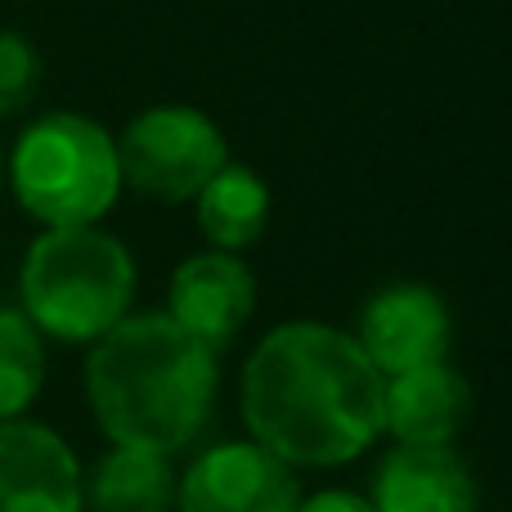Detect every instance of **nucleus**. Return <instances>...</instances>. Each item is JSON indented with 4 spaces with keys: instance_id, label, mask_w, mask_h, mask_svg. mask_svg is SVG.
<instances>
[{
    "instance_id": "obj_1",
    "label": "nucleus",
    "mask_w": 512,
    "mask_h": 512,
    "mask_svg": "<svg viewBox=\"0 0 512 512\" xmlns=\"http://www.w3.org/2000/svg\"><path fill=\"white\" fill-rule=\"evenodd\" d=\"M382 378L351 333L292 319L243 364V423L288 468H342L382 436Z\"/></svg>"
},
{
    "instance_id": "obj_2",
    "label": "nucleus",
    "mask_w": 512,
    "mask_h": 512,
    "mask_svg": "<svg viewBox=\"0 0 512 512\" xmlns=\"http://www.w3.org/2000/svg\"><path fill=\"white\" fill-rule=\"evenodd\" d=\"M221 364L171 315H126L86 355V400L113 445L180 454L207 427Z\"/></svg>"
},
{
    "instance_id": "obj_3",
    "label": "nucleus",
    "mask_w": 512,
    "mask_h": 512,
    "mask_svg": "<svg viewBox=\"0 0 512 512\" xmlns=\"http://www.w3.org/2000/svg\"><path fill=\"white\" fill-rule=\"evenodd\" d=\"M135 256L99 225L41 230L18 265V310L41 337L95 346L131 315Z\"/></svg>"
},
{
    "instance_id": "obj_4",
    "label": "nucleus",
    "mask_w": 512,
    "mask_h": 512,
    "mask_svg": "<svg viewBox=\"0 0 512 512\" xmlns=\"http://www.w3.org/2000/svg\"><path fill=\"white\" fill-rule=\"evenodd\" d=\"M18 207L45 230L99 225L122 198L117 135L86 113H41L23 126L5 158Z\"/></svg>"
},
{
    "instance_id": "obj_5",
    "label": "nucleus",
    "mask_w": 512,
    "mask_h": 512,
    "mask_svg": "<svg viewBox=\"0 0 512 512\" xmlns=\"http://www.w3.org/2000/svg\"><path fill=\"white\" fill-rule=\"evenodd\" d=\"M122 185L158 203H189L230 162L221 126L189 104H153L117 135Z\"/></svg>"
},
{
    "instance_id": "obj_6",
    "label": "nucleus",
    "mask_w": 512,
    "mask_h": 512,
    "mask_svg": "<svg viewBox=\"0 0 512 512\" xmlns=\"http://www.w3.org/2000/svg\"><path fill=\"white\" fill-rule=\"evenodd\" d=\"M297 472L256 441L203 450L176 486V512H297Z\"/></svg>"
},
{
    "instance_id": "obj_7",
    "label": "nucleus",
    "mask_w": 512,
    "mask_h": 512,
    "mask_svg": "<svg viewBox=\"0 0 512 512\" xmlns=\"http://www.w3.org/2000/svg\"><path fill=\"white\" fill-rule=\"evenodd\" d=\"M450 333L454 324L441 292H432L427 283H391L378 297H369L355 342L382 378H396V373L445 360Z\"/></svg>"
},
{
    "instance_id": "obj_8",
    "label": "nucleus",
    "mask_w": 512,
    "mask_h": 512,
    "mask_svg": "<svg viewBox=\"0 0 512 512\" xmlns=\"http://www.w3.org/2000/svg\"><path fill=\"white\" fill-rule=\"evenodd\" d=\"M0 512H86V472L54 427L0 423Z\"/></svg>"
},
{
    "instance_id": "obj_9",
    "label": "nucleus",
    "mask_w": 512,
    "mask_h": 512,
    "mask_svg": "<svg viewBox=\"0 0 512 512\" xmlns=\"http://www.w3.org/2000/svg\"><path fill=\"white\" fill-rule=\"evenodd\" d=\"M167 315L176 319L185 333L221 351L225 342L248 328L256 310V279L239 252H198L176 265L167 292Z\"/></svg>"
},
{
    "instance_id": "obj_10",
    "label": "nucleus",
    "mask_w": 512,
    "mask_h": 512,
    "mask_svg": "<svg viewBox=\"0 0 512 512\" xmlns=\"http://www.w3.org/2000/svg\"><path fill=\"white\" fill-rule=\"evenodd\" d=\"M378 512H477V481L454 445H391L373 468Z\"/></svg>"
},
{
    "instance_id": "obj_11",
    "label": "nucleus",
    "mask_w": 512,
    "mask_h": 512,
    "mask_svg": "<svg viewBox=\"0 0 512 512\" xmlns=\"http://www.w3.org/2000/svg\"><path fill=\"white\" fill-rule=\"evenodd\" d=\"M468 418L472 387L450 360L396 373L382 387V432L396 445H454Z\"/></svg>"
},
{
    "instance_id": "obj_12",
    "label": "nucleus",
    "mask_w": 512,
    "mask_h": 512,
    "mask_svg": "<svg viewBox=\"0 0 512 512\" xmlns=\"http://www.w3.org/2000/svg\"><path fill=\"white\" fill-rule=\"evenodd\" d=\"M176 468L171 454L113 445L86 477L90 512H176Z\"/></svg>"
},
{
    "instance_id": "obj_13",
    "label": "nucleus",
    "mask_w": 512,
    "mask_h": 512,
    "mask_svg": "<svg viewBox=\"0 0 512 512\" xmlns=\"http://www.w3.org/2000/svg\"><path fill=\"white\" fill-rule=\"evenodd\" d=\"M198 230L216 252H243L270 225V189L243 162H225L203 189H198Z\"/></svg>"
},
{
    "instance_id": "obj_14",
    "label": "nucleus",
    "mask_w": 512,
    "mask_h": 512,
    "mask_svg": "<svg viewBox=\"0 0 512 512\" xmlns=\"http://www.w3.org/2000/svg\"><path fill=\"white\" fill-rule=\"evenodd\" d=\"M45 387V337L18 306H0V423L27 418Z\"/></svg>"
},
{
    "instance_id": "obj_15",
    "label": "nucleus",
    "mask_w": 512,
    "mask_h": 512,
    "mask_svg": "<svg viewBox=\"0 0 512 512\" xmlns=\"http://www.w3.org/2000/svg\"><path fill=\"white\" fill-rule=\"evenodd\" d=\"M41 90V54L23 32L0 27V122L23 117Z\"/></svg>"
},
{
    "instance_id": "obj_16",
    "label": "nucleus",
    "mask_w": 512,
    "mask_h": 512,
    "mask_svg": "<svg viewBox=\"0 0 512 512\" xmlns=\"http://www.w3.org/2000/svg\"><path fill=\"white\" fill-rule=\"evenodd\" d=\"M297 512H378L364 495H351V490H319V495L301 499Z\"/></svg>"
},
{
    "instance_id": "obj_17",
    "label": "nucleus",
    "mask_w": 512,
    "mask_h": 512,
    "mask_svg": "<svg viewBox=\"0 0 512 512\" xmlns=\"http://www.w3.org/2000/svg\"><path fill=\"white\" fill-rule=\"evenodd\" d=\"M0 185H5V149H0Z\"/></svg>"
}]
</instances>
